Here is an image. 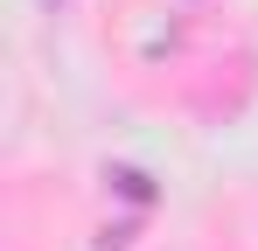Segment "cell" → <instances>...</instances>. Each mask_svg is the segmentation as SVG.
Segmentation results:
<instances>
[{"instance_id": "obj_2", "label": "cell", "mask_w": 258, "mask_h": 251, "mask_svg": "<svg viewBox=\"0 0 258 251\" xmlns=\"http://www.w3.org/2000/svg\"><path fill=\"white\" fill-rule=\"evenodd\" d=\"M42 7H63V0H42Z\"/></svg>"}, {"instance_id": "obj_1", "label": "cell", "mask_w": 258, "mask_h": 251, "mask_svg": "<svg viewBox=\"0 0 258 251\" xmlns=\"http://www.w3.org/2000/svg\"><path fill=\"white\" fill-rule=\"evenodd\" d=\"M112 181H119V189H126L133 203H147V196H154V189H147V174H140V167H112Z\"/></svg>"}]
</instances>
